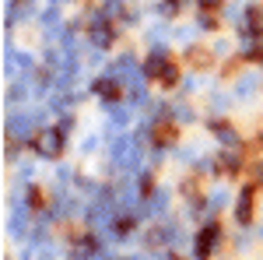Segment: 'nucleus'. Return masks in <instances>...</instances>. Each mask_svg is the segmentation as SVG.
Masks as SVG:
<instances>
[{
  "instance_id": "1",
  "label": "nucleus",
  "mask_w": 263,
  "mask_h": 260,
  "mask_svg": "<svg viewBox=\"0 0 263 260\" xmlns=\"http://www.w3.org/2000/svg\"><path fill=\"white\" fill-rule=\"evenodd\" d=\"M32 144H35V151H39V155H57V151H60V144H63V137L57 134V130H42Z\"/></svg>"
},
{
  "instance_id": "2",
  "label": "nucleus",
  "mask_w": 263,
  "mask_h": 260,
  "mask_svg": "<svg viewBox=\"0 0 263 260\" xmlns=\"http://www.w3.org/2000/svg\"><path fill=\"white\" fill-rule=\"evenodd\" d=\"M214 242H218V225L211 221L207 229H200V236H197V257H211L214 253Z\"/></svg>"
},
{
  "instance_id": "3",
  "label": "nucleus",
  "mask_w": 263,
  "mask_h": 260,
  "mask_svg": "<svg viewBox=\"0 0 263 260\" xmlns=\"http://www.w3.org/2000/svg\"><path fill=\"white\" fill-rule=\"evenodd\" d=\"M95 92H99L102 99H120V84H116V81H109V78L95 81Z\"/></svg>"
},
{
  "instance_id": "4",
  "label": "nucleus",
  "mask_w": 263,
  "mask_h": 260,
  "mask_svg": "<svg viewBox=\"0 0 263 260\" xmlns=\"http://www.w3.org/2000/svg\"><path fill=\"white\" fill-rule=\"evenodd\" d=\"M239 221H253V190H242V200H239Z\"/></svg>"
},
{
  "instance_id": "5",
  "label": "nucleus",
  "mask_w": 263,
  "mask_h": 260,
  "mask_svg": "<svg viewBox=\"0 0 263 260\" xmlns=\"http://www.w3.org/2000/svg\"><path fill=\"white\" fill-rule=\"evenodd\" d=\"M172 137H176V127L172 123H158L155 127V144H172Z\"/></svg>"
},
{
  "instance_id": "6",
  "label": "nucleus",
  "mask_w": 263,
  "mask_h": 260,
  "mask_svg": "<svg viewBox=\"0 0 263 260\" xmlns=\"http://www.w3.org/2000/svg\"><path fill=\"white\" fill-rule=\"evenodd\" d=\"M246 21H249V32H263V7H253Z\"/></svg>"
},
{
  "instance_id": "7",
  "label": "nucleus",
  "mask_w": 263,
  "mask_h": 260,
  "mask_svg": "<svg viewBox=\"0 0 263 260\" xmlns=\"http://www.w3.org/2000/svg\"><path fill=\"white\" fill-rule=\"evenodd\" d=\"M221 169L235 172V169H239V159H235V155H224V159H221Z\"/></svg>"
},
{
  "instance_id": "8",
  "label": "nucleus",
  "mask_w": 263,
  "mask_h": 260,
  "mask_svg": "<svg viewBox=\"0 0 263 260\" xmlns=\"http://www.w3.org/2000/svg\"><path fill=\"white\" fill-rule=\"evenodd\" d=\"M130 225H134L130 218H116V225H112V229H116L120 236H126V232H130Z\"/></svg>"
},
{
  "instance_id": "9",
  "label": "nucleus",
  "mask_w": 263,
  "mask_h": 260,
  "mask_svg": "<svg viewBox=\"0 0 263 260\" xmlns=\"http://www.w3.org/2000/svg\"><path fill=\"white\" fill-rule=\"evenodd\" d=\"M221 0H200V7H218Z\"/></svg>"
},
{
  "instance_id": "10",
  "label": "nucleus",
  "mask_w": 263,
  "mask_h": 260,
  "mask_svg": "<svg viewBox=\"0 0 263 260\" xmlns=\"http://www.w3.org/2000/svg\"><path fill=\"white\" fill-rule=\"evenodd\" d=\"M168 4H176V7H179V0H168Z\"/></svg>"
}]
</instances>
